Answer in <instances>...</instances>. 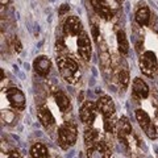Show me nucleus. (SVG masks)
<instances>
[{
    "label": "nucleus",
    "mask_w": 158,
    "mask_h": 158,
    "mask_svg": "<svg viewBox=\"0 0 158 158\" xmlns=\"http://www.w3.org/2000/svg\"><path fill=\"white\" fill-rule=\"evenodd\" d=\"M87 157L88 158H111L112 152L106 142L98 141L96 144L87 148Z\"/></svg>",
    "instance_id": "nucleus-8"
},
{
    "label": "nucleus",
    "mask_w": 158,
    "mask_h": 158,
    "mask_svg": "<svg viewBox=\"0 0 158 158\" xmlns=\"http://www.w3.org/2000/svg\"><path fill=\"white\" fill-rule=\"evenodd\" d=\"M6 95H7L9 104H11L15 110L23 111L24 108H25V95H24V92L21 90H19L17 87L7 88Z\"/></svg>",
    "instance_id": "nucleus-6"
},
{
    "label": "nucleus",
    "mask_w": 158,
    "mask_h": 158,
    "mask_svg": "<svg viewBox=\"0 0 158 158\" xmlns=\"http://www.w3.org/2000/svg\"><path fill=\"white\" fill-rule=\"evenodd\" d=\"M98 106L96 103L94 102H86L83 103V106L81 107V111H79V117H81V121L85 123V124H92L94 120L96 118L98 115Z\"/></svg>",
    "instance_id": "nucleus-7"
},
{
    "label": "nucleus",
    "mask_w": 158,
    "mask_h": 158,
    "mask_svg": "<svg viewBox=\"0 0 158 158\" xmlns=\"http://www.w3.org/2000/svg\"><path fill=\"white\" fill-rule=\"evenodd\" d=\"M132 132L133 129H132V125L129 120H128V117L121 116L117 120V125H116V133H117L118 141L123 142L125 146H132V142H131Z\"/></svg>",
    "instance_id": "nucleus-4"
},
{
    "label": "nucleus",
    "mask_w": 158,
    "mask_h": 158,
    "mask_svg": "<svg viewBox=\"0 0 158 158\" xmlns=\"http://www.w3.org/2000/svg\"><path fill=\"white\" fill-rule=\"evenodd\" d=\"M78 53L85 61H90L91 58V52H92V48H91V41H90V37L88 34L83 31L81 34L78 36Z\"/></svg>",
    "instance_id": "nucleus-9"
},
{
    "label": "nucleus",
    "mask_w": 158,
    "mask_h": 158,
    "mask_svg": "<svg viewBox=\"0 0 158 158\" xmlns=\"http://www.w3.org/2000/svg\"><path fill=\"white\" fill-rule=\"evenodd\" d=\"M54 99H56V103H57V106L58 108L61 110L62 112H67L69 110H70V99L67 98V95L65 92H62V91H57V92H54Z\"/></svg>",
    "instance_id": "nucleus-17"
},
{
    "label": "nucleus",
    "mask_w": 158,
    "mask_h": 158,
    "mask_svg": "<svg viewBox=\"0 0 158 158\" xmlns=\"http://www.w3.org/2000/svg\"><path fill=\"white\" fill-rule=\"evenodd\" d=\"M118 85H120L121 90H127L128 85H129V70L127 69V66L118 70Z\"/></svg>",
    "instance_id": "nucleus-21"
},
{
    "label": "nucleus",
    "mask_w": 158,
    "mask_h": 158,
    "mask_svg": "<svg viewBox=\"0 0 158 158\" xmlns=\"http://www.w3.org/2000/svg\"><path fill=\"white\" fill-rule=\"evenodd\" d=\"M69 9H70V7H69L67 4H63V6H62L61 8H59L58 13L61 15V16H63V15H65V13H67V12H69Z\"/></svg>",
    "instance_id": "nucleus-25"
},
{
    "label": "nucleus",
    "mask_w": 158,
    "mask_h": 158,
    "mask_svg": "<svg viewBox=\"0 0 158 158\" xmlns=\"http://www.w3.org/2000/svg\"><path fill=\"white\" fill-rule=\"evenodd\" d=\"M104 118V131L108 133H113L116 131V125H117V120L116 116H110V117H103Z\"/></svg>",
    "instance_id": "nucleus-22"
},
{
    "label": "nucleus",
    "mask_w": 158,
    "mask_h": 158,
    "mask_svg": "<svg viewBox=\"0 0 158 158\" xmlns=\"http://www.w3.org/2000/svg\"><path fill=\"white\" fill-rule=\"evenodd\" d=\"M135 19H136V23L138 24V25H141V27L149 25V21H150V12H149V8L142 4V6L137 9Z\"/></svg>",
    "instance_id": "nucleus-16"
},
{
    "label": "nucleus",
    "mask_w": 158,
    "mask_h": 158,
    "mask_svg": "<svg viewBox=\"0 0 158 158\" xmlns=\"http://www.w3.org/2000/svg\"><path fill=\"white\" fill-rule=\"evenodd\" d=\"M98 141H99V132L96 129H94V128H86L85 129V142H86L87 148L96 144Z\"/></svg>",
    "instance_id": "nucleus-20"
},
{
    "label": "nucleus",
    "mask_w": 158,
    "mask_h": 158,
    "mask_svg": "<svg viewBox=\"0 0 158 158\" xmlns=\"http://www.w3.org/2000/svg\"><path fill=\"white\" fill-rule=\"evenodd\" d=\"M31 156L32 158H48L49 157V150L44 144H34L31 148Z\"/></svg>",
    "instance_id": "nucleus-19"
},
{
    "label": "nucleus",
    "mask_w": 158,
    "mask_h": 158,
    "mask_svg": "<svg viewBox=\"0 0 158 158\" xmlns=\"http://www.w3.org/2000/svg\"><path fill=\"white\" fill-rule=\"evenodd\" d=\"M135 115H136V118H137V121H138V125L142 128V131L145 132V135L149 137L150 140H156V138L158 137L157 127H156L154 123H152V118L146 113V111L141 110V108H138V110H136Z\"/></svg>",
    "instance_id": "nucleus-3"
},
{
    "label": "nucleus",
    "mask_w": 158,
    "mask_h": 158,
    "mask_svg": "<svg viewBox=\"0 0 158 158\" xmlns=\"http://www.w3.org/2000/svg\"><path fill=\"white\" fill-rule=\"evenodd\" d=\"M90 2H91L94 11H95L102 19H104V20L112 19V11H111V8L108 7L106 0H90Z\"/></svg>",
    "instance_id": "nucleus-13"
},
{
    "label": "nucleus",
    "mask_w": 158,
    "mask_h": 158,
    "mask_svg": "<svg viewBox=\"0 0 158 158\" xmlns=\"http://www.w3.org/2000/svg\"><path fill=\"white\" fill-rule=\"evenodd\" d=\"M98 110L100 111L103 117H110V116H115L116 108H115V103L110 96H100L96 103Z\"/></svg>",
    "instance_id": "nucleus-11"
},
{
    "label": "nucleus",
    "mask_w": 158,
    "mask_h": 158,
    "mask_svg": "<svg viewBox=\"0 0 158 158\" xmlns=\"http://www.w3.org/2000/svg\"><path fill=\"white\" fill-rule=\"evenodd\" d=\"M77 138H78V131H77V125L74 123L67 121L58 128V142L62 149L66 150L69 148H71L77 142Z\"/></svg>",
    "instance_id": "nucleus-2"
},
{
    "label": "nucleus",
    "mask_w": 158,
    "mask_h": 158,
    "mask_svg": "<svg viewBox=\"0 0 158 158\" xmlns=\"http://www.w3.org/2000/svg\"><path fill=\"white\" fill-rule=\"evenodd\" d=\"M57 65L59 69L62 78L70 85H75L81 79V70H79L78 63L70 57H58Z\"/></svg>",
    "instance_id": "nucleus-1"
},
{
    "label": "nucleus",
    "mask_w": 158,
    "mask_h": 158,
    "mask_svg": "<svg viewBox=\"0 0 158 158\" xmlns=\"http://www.w3.org/2000/svg\"><path fill=\"white\" fill-rule=\"evenodd\" d=\"M83 32L82 21L77 16H69L63 24V33L66 36H79Z\"/></svg>",
    "instance_id": "nucleus-10"
},
{
    "label": "nucleus",
    "mask_w": 158,
    "mask_h": 158,
    "mask_svg": "<svg viewBox=\"0 0 158 158\" xmlns=\"http://www.w3.org/2000/svg\"><path fill=\"white\" fill-rule=\"evenodd\" d=\"M12 46H13V50L16 52V53H20V52L23 50V45H21V42H20L17 38H13L12 40Z\"/></svg>",
    "instance_id": "nucleus-23"
},
{
    "label": "nucleus",
    "mask_w": 158,
    "mask_h": 158,
    "mask_svg": "<svg viewBox=\"0 0 158 158\" xmlns=\"http://www.w3.org/2000/svg\"><path fill=\"white\" fill-rule=\"evenodd\" d=\"M156 123H157V124H158V110L156 111Z\"/></svg>",
    "instance_id": "nucleus-27"
},
{
    "label": "nucleus",
    "mask_w": 158,
    "mask_h": 158,
    "mask_svg": "<svg viewBox=\"0 0 158 158\" xmlns=\"http://www.w3.org/2000/svg\"><path fill=\"white\" fill-rule=\"evenodd\" d=\"M0 2H2V6H7L9 3V0H0Z\"/></svg>",
    "instance_id": "nucleus-26"
},
{
    "label": "nucleus",
    "mask_w": 158,
    "mask_h": 158,
    "mask_svg": "<svg viewBox=\"0 0 158 158\" xmlns=\"http://www.w3.org/2000/svg\"><path fill=\"white\" fill-rule=\"evenodd\" d=\"M37 116H38V120L41 121V124L45 128H50L56 123V118H54L52 111L46 106H40L37 108Z\"/></svg>",
    "instance_id": "nucleus-14"
},
{
    "label": "nucleus",
    "mask_w": 158,
    "mask_h": 158,
    "mask_svg": "<svg viewBox=\"0 0 158 158\" xmlns=\"http://www.w3.org/2000/svg\"><path fill=\"white\" fill-rule=\"evenodd\" d=\"M8 158H23V156L17 150H11L8 153Z\"/></svg>",
    "instance_id": "nucleus-24"
},
{
    "label": "nucleus",
    "mask_w": 158,
    "mask_h": 158,
    "mask_svg": "<svg viewBox=\"0 0 158 158\" xmlns=\"http://www.w3.org/2000/svg\"><path fill=\"white\" fill-rule=\"evenodd\" d=\"M158 69V61L156 54L148 50L141 56L140 58V70L142 71V74H145L146 77H153L154 73Z\"/></svg>",
    "instance_id": "nucleus-5"
},
{
    "label": "nucleus",
    "mask_w": 158,
    "mask_h": 158,
    "mask_svg": "<svg viewBox=\"0 0 158 158\" xmlns=\"http://www.w3.org/2000/svg\"><path fill=\"white\" fill-rule=\"evenodd\" d=\"M116 40H117V46H118V52L121 54H128L129 52V42H128V38L125 36L124 31H118L116 34Z\"/></svg>",
    "instance_id": "nucleus-18"
},
{
    "label": "nucleus",
    "mask_w": 158,
    "mask_h": 158,
    "mask_svg": "<svg viewBox=\"0 0 158 158\" xmlns=\"http://www.w3.org/2000/svg\"><path fill=\"white\" fill-rule=\"evenodd\" d=\"M33 69L38 75L41 77H46L49 73H50V69H52V62L50 59L45 56H40L34 59L33 62Z\"/></svg>",
    "instance_id": "nucleus-12"
},
{
    "label": "nucleus",
    "mask_w": 158,
    "mask_h": 158,
    "mask_svg": "<svg viewBox=\"0 0 158 158\" xmlns=\"http://www.w3.org/2000/svg\"><path fill=\"white\" fill-rule=\"evenodd\" d=\"M133 94L140 98V99H146L149 96V87H148L146 83L142 81L141 78H135L133 79Z\"/></svg>",
    "instance_id": "nucleus-15"
}]
</instances>
